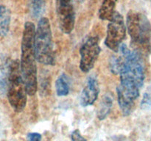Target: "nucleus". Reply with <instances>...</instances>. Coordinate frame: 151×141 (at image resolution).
<instances>
[{
    "mask_svg": "<svg viewBox=\"0 0 151 141\" xmlns=\"http://www.w3.org/2000/svg\"><path fill=\"white\" fill-rule=\"evenodd\" d=\"M117 0H103L99 10V18L103 21H110L116 12Z\"/></svg>",
    "mask_w": 151,
    "mask_h": 141,
    "instance_id": "1a4fd4ad",
    "label": "nucleus"
},
{
    "mask_svg": "<svg viewBox=\"0 0 151 141\" xmlns=\"http://www.w3.org/2000/svg\"><path fill=\"white\" fill-rule=\"evenodd\" d=\"M100 50L98 37H90L83 43L80 48V69L83 72L88 73L94 68Z\"/></svg>",
    "mask_w": 151,
    "mask_h": 141,
    "instance_id": "423d86ee",
    "label": "nucleus"
},
{
    "mask_svg": "<svg viewBox=\"0 0 151 141\" xmlns=\"http://www.w3.org/2000/svg\"><path fill=\"white\" fill-rule=\"evenodd\" d=\"M113 104V98L111 95L106 94L103 97L97 110V118L100 120H104L110 113L111 108Z\"/></svg>",
    "mask_w": 151,
    "mask_h": 141,
    "instance_id": "9d476101",
    "label": "nucleus"
},
{
    "mask_svg": "<svg viewBox=\"0 0 151 141\" xmlns=\"http://www.w3.org/2000/svg\"><path fill=\"white\" fill-rule=\"evenodd\" d=\"M56 93L58 96H66L69 94V87L66 76L63 74L55 82Z\"/></svg>",
    "mask_w": 151,
    "mask_h": 141,
    "instance_id": "f8f14e48",
    "label": "nucleus"
},
{
    "mask_svg": "<svg viewBox=\"0 0 151 141\" xmlns=\"http://www.w3.org/2000/svg\"><path fill=\"white\" fill-rule=\"evenodd\" d=\"M72 141H87L81 135L79 129H75L72 133Z\"/></svg>",
    "mask_w": 151,
    "mask_h": 141,
    "instance_id": "2eb2a0df",
    "label": "nucleus"
},
{
    "mask_svg": "<svg viewBox=\"0 0 151 141\" xmlns=\"http://www.w3.org/2000/svg\"><path fill=\"white\" fill-rule=\"evenodd\" d=\"M10 12L5 6L0 5V35L5 36L9 31Z\"/></svg>",
    "mask_w": 151,
    "mask_h": 141,
    "instance_id": "9b49d317",
    "label": "nucleus"
},
{
    "mask_svg": "<svg viewBox=\"0 0 151 141\" xmlns=\"http://www.w3.org/2000/svg\"><path fill=\"white\" fill-rule=\"evenodd\" d=\"M29 1L32 14L37 17L41 14L43 7V0H29Z\"/></svg>",
    "mask_w": 151,
    "mask_h": 141,
    "instance_id": "ddd939ff",
    "label": "nucleus"
},
{
    "mask_svg": "<svg viewBox=\"0 0 151 141\" xmlns=\"http://www.w3.org/2000/svg\"><path fill=\"white\" fill-rule=\"evenodd\" d=\"M126 29L133 43L142 46L149 45L151 40V24L143 13L130 10L127 14Z\"/></svg>",
    "mask_w": 151,
    "mask_h": 141,
    "instance_id": "20e7f679",
    "label": "nucleus"
},
{
    "mask_svg": "<svg viewBox=\"0 0 151 141\" xmlns=\"http://www.w3.org/2000/svg\"><path fill=\"white\" fill-rule=\"evenodd\" d=\"M35 26L32 22L27 21L24 24L21 45L20 70L22 77L28 95H34L38 89L37 66L34 41Z\"/></svg>",
    "mask_w": 151,
    "mask_h": 141,
    "instance_id": "f257e3e1",
    "label": "nucleus"
},
{
    "mask_svg": "<svg viewBox=\"0 0 151 141\" xmlns=\"http://www.w3.org/2000/svg\"><path fill=\"white\" fill-rule=\"evenodd\" d=\"M34 49L36 61L47 66H53L55 63L52 35L50 21L47 18L40 19L35 28Z\"/></svg>",
    "mask_w": 151,
    "mask_h": 141,
    "instance_id": "f03ea898",
    "label": "nucleus"
},
{
    "mask_svg": "<svg viewBox=\"0 0 151 141\" xmlns=\"http://www.w3.org/2000/svg\"><path fill=\"white\" fill-rule=\"evenodd\" d=\"M126 25L123 16L116 11L108 24L105 44L114 52L119 51V46L126 36Z\"/></svg>",
    "mask_w": 151,
    "mask_h": 141,
    "instance_id": "39448f33",
    "label": "nucleus"
},
{
    "mask_svg": "<svg viewBox=\"0 0 151 141\" xmlns=\"http://www.w3.org/2000/svg\"><path fill=\"white\" fill-rule=\"evenodd\" d=\"M100 93L98 82L95 77L91 76L87 80L86 84L81 93V104L83 107L92 105L97 99Z\"/></svg>",
    "mask_w": 151,
    "mask_h": 141,
    "instance_id": "6e6552de",
    "label": "nucleus"
},
{
    "mask_svg": "<svg viewBox=\"0 0 151 141\" xmlns=\"http://www.w3.org/2000/svg\"><path fill=\"white\" fill-rule=\"evenodd\" d=\"M142 108L144 110H150L151 109V97L149 93H145L144 94V97L142 101Z\"/></svg>",
    "mask_w": 151,
    "mask_h": 141,
    "instance_id": "4468645a",
    "label": "nucleus"
},
{
    "mask_svg": "<svg viewBox=\"0 0 151 141\" xmlns=\"http://www.w3.org/2000/svg\"><path fill=\"white\" fill-rule=\"evenodd\" d=\"M55 10L60 30L65 34H70L75 24L73 0H55Z\"/></svg>",
    "mask_w": 151,
    "mask_h": 141,
    "instance_id": "0eeeda50",
    "label": "nucleus"
},
{
    "mask_svg": "<svg viewBox=\"0 0 151 141\" xmlns=\"http://www.w3.org/2000/svg\"><path fill=\"white\" fill-rule=\"evenodd\" d=\"M7 90L10 106L16 112H22L26 106L27 93L22 77L19 60H14L9 66Z\"/></svg>",
    "mask_w": 151,
    "mask_h": 141,
    "instance_id": "7ed1b4c3",
    "label": "nucleus"
},
{
    "mask_svg": "<svg viewBox=\"0 0 151 141\" xmlns=\"http://www.w3.org/2000/svg\"><path fill=\"white\" fill-rule=\"evenodd\" d=\"M41 135L37 132H32L27 135V141H41Z\"/></svg>",
    "mask_w": 151,
    "mask_h": 141,
    "instance_id": "dca6fc26",
    "label": "nucleus"
}]
</instances>
